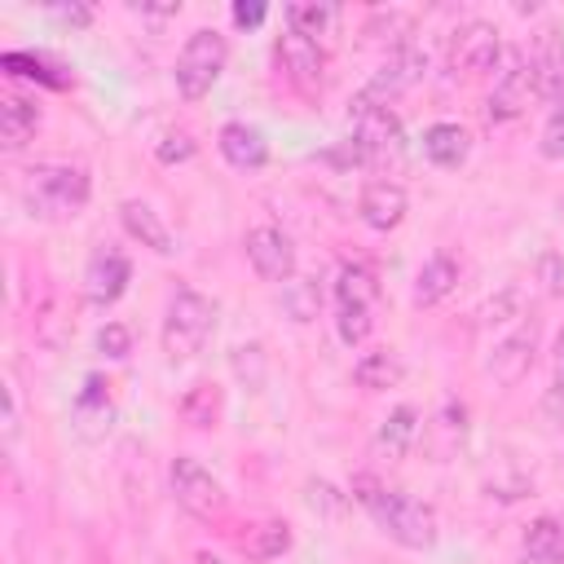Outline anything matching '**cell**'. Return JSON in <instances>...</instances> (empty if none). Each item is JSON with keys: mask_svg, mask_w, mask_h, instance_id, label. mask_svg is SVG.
I'll use <instances>...</instances> for the list:
<instances>
[{"mask_svg": "<svg viewBox=\"0 0 564 564\" xmlns=\"http://www.w3.org/2000/svg\"><path fill=\"white\" fill-rule=\"evenodd\" d=\"M520 546H524V560H533V564H564V520H555V516L529 520Z\"/></svg>", "mask_w": 564, "mask_h": 564, "instance_id": "20", "label": "cell"}, {"mask_svg": "<svg viewBox=\"0 0 564 564\" xmlns=\"http://www.w3.org/2000/svg\"><path fill=\"white\" fill-rule=\"evenodd\" d=\"M13 432H18V397L13 388H4V441H13Z\"/></svg>", "mask_w": 564, "mask_h": 564, "instance_id": "43", "label": "cell"}, {"mask_svg": "<svg viewBox=\"0 0 564 564\" xmlns=\"http://www.w3.org/2000/svg\"><path fill=\"white\" fill-rule=\"evenodd\" d=\"M216 145H220V154H225V163L229 167H242V172H256V167H264L269 163V141H264V132L260 128H251V123H225L220 128V137H216Z\"/></svg>", "mask_w": 564, "mask_h": 564, "instance_id": "15", "label": "cell"}, {"mask_svg": "<svg viewBox=\"0 0 564 564\" xmlns=\"http://www.w3.org/2000/svg\"><path fill=\"white\" fill-rule=\"evenodd\" d=\"M405 379V366L392 348H375V352H361L352 361V383L366 388V392H383V388H397Z\"/></svg>", "mask_w": 564, "mask_h": 564, "instance_id": "19", "label": "cell"}, {"mask_svg": "<svg viewBox=\"0 0 564 564\" xmlns=\"http://www.w3.org/2000/svg\"><path fill=\"white\" fill-rule=\"evenodd\" d=\"M538 278H542V286H546L551 295H560V291H564V260H560L555 251H546V256L538 260Z\"/></svg>", "mask_w": 564, "mask_h": 564, "instance_id": "38", "label": "cell"}, {"mask_svg": "<svg viewBox=\"0 0 564 564\" xmlns=\"http://www.w3.org/2000/svg\"><path fill=\"white\" fill-rule=\"evenodd\" d=\"M502 35L494 22H467L449 44V66L463 75H489L502 66Z\"/></svg>", "mask_w": 564, "mask_h": 564, "instance_id": "8", "label": "cell"}, {"mask_svg": "<svg viewBox=\"0 0 564 564\" xmlns=\"http://www.w3.org/2000/svg\"><path fill=\"white\" fill-rule=\"evenodd\" d=\"M154 159H159V163H185V159H194V137H189V132H167V137L154 145Z\"/></svg>", "mask_w": 564, "mask_h": 564, "instance_id": "36", "label": "cell"}, {"mask_svg": "<svg viewBox=\"0 0 564 564\" xmlns=\"http://www.w3.org/2000/svg\"><path fill=\"white\" fill-rule=\"evenodd\" d=\"M234 22L247 26V31L260 26V22H264V4H260V0H238V4H234Z\"/></svg>", "mask_w": 564, "mask_h": 564, "instance_id": "40", "label": "cell"}, {"mask_svg": "<svg viewBox=\"0 0 564 564\" xmlns=\"http://www.w3.org/2000/svg\"><path fill=\"white\" fill-rule=\"evenodd\" d=\"M529 93H533V57L524 62L520 48H507L502 53V66L494 75V93L485 97V119L489 123H507V119L524 115Z\"/></svg>", "mask_w": 564, "mask_h": 564, "instance_id": "6", "label": "cell"}, {"mask_svg": "<svg viewBox=\"0 0 564 564\" xmlns=\"http://www.w3.org/2000/svg\"><path fill=\"white\" fill-rule=\"evenodd\" d=\"M225 62H229L225 35H220L216 26H198V31L185 40L181 57H176V88H181V97H185V101L207 97L212 84H216L220 70H225Z\"/></svg>", "mask_w": 564, "mask_h": 564, "instance_id": "3", "label": "cell"}, {"mask_svg": "<svg viewBox=\"0 0 564 564\" xmlns=\"http://www.w3.org/2000/svg\"><path fill=\"white\" fill-rule=\"evenodd\" d=\"M97 352H101V357H128V352H132V330H128L123 322H106V326L97 330Z\"/></svg>", "mask_w": 564, "mask_h": 564, "instance_id": "34", "label": "cell"}, {"mask_svg": "<svg viewBox=\"0 0 564 564\" xmlns=\"http://www.w3.org/2000/svg\"><path fill=\"white\" fill-rule=\"evenodd\" d=\"M533 348H538L533 326H524V330H516V335L498 339V344H494V352L485 357V375H489L494 383H502V388L520 383V379L529 375V366H533Z\"/></svg>", "mask_w": 564, "mask_h": 564, "instance_id": "12", "label": "cell"}, {"mask_svg": "<svg viewBox=\"0 0 564 564\" xmlns=\"http://www.w3.org/2000/svg\"><path fill=\"white\" fill-rule=\"evenodd\" d=\"M352 141L366 159H388L401 145V119L388 106H357L352 101Z\"/></svg>", "mask_w": 564, "mask_h": 564, "instance_id": "11", "label": "cell"}, {"mask_svg": "<svg viewBox=\"0 0 564 564\" xmlns=\"http://www.w3.org/2000/svg\"><path fill=\"white\" fill-rule=\"evenodd\" d=\"M35 128H40V106L9 93L0 101V141H4V150H22L35 137Z\"/></svg>", "mask_w": 564, "mask_h": 564, "instance_id": "21", "label": "cell"}, {"mask_svg": "<svg viewBox=\"0 0 564 564\" xmlns=\"http://www.w3.org/2000/svg\"><path fill=\"white\" fill-rule=\"evenodd\" d=\"M352 502H361L370 516H375V524L392 538V542H401V546H410V551H427L432 542H436V533H441V524H436V511L427 507V502H419V498H410V494H401V489H388V485H379L375 476H352Z\"/></svg>", "mask_w": 564, "mask_h": 564, "instance_id": "1", "label": "cell"}, {"mask_svg": "<svg viewBox=\"0 0 564 564\" xmlns=\"http://www.w3.org/2000/svg\"><path fill=\"white\" fill-rule=\"evenodd\" d=\"M238 546H242L247 560H278L282 551H291V529L282 520H260V524H251L242 533Z\"/></svg>", "mask_w": 564, "mask_h": 564, "instance_id": "26", "label": "cell"}, {"mask_svg": "<svg viewBox=\"0 0 564 564\" xmlns=\"http://www.w3.org/2000/svg\"><path fill=\"white\" fill-rule=\"evenodd\" d=\"M335 330L339 339L352 348L375 330V308H357V304H335Z\"/></svg>", "mask_w": 564, "mask_h": 564, "instance_id": "29", "label": "cell"}, {"mask_svg": "<svg viewBox=\"0 0 564 564\" xmlns=\"http://www.w3.org/2000/svg\"><path fill=\"white\" fill-rule=\"evenodd\" d=\"M423 154L436 163V167H458L467 154H471V132L458 128V123H432L423 132Z\"/></svg>", "mask_w": 564, "mask_h": 564, "instance_id": "22", "label": "cell"}, {"mask_svg": "<svg viewBox=\"0 0 564 564\" xmlns=\"http://www.w3.org/2000/svg\"><path fill=\"white\" fill-rule=\"evenodd\" d=\"M375 300H379V278H375V269H370V264H361V260L344 264V269H339V278H335V304L375 308Z\"/></svg>", "mask_w": 564, "mask_h": 564, "instance_id": "23", "label": "cell"}, {"mask_svg": "<svg viewBox=\"0 0 564 564\" xmlns=\"http://www.w3.org/2000/svg\"><path fill=\"white\" fill-rule=\"evenodd\" d=\"M357 212H361V220H366L370 229L388 234V229H397V225L405 220V212H410V198H405V189H401L397 181H370V185L361 189V203H357Z\"/></svg>", "mask_w": 564, "mask_h": 564, "instance_id": "14", "label": "cell"}, {"mask_svg": "<svg viewBox=\"0 0 564 564\" xmlns=\"http://www.w3.org/2000/svg\"><path fill=\"white\" fill-rule=\"evenodd\" d=\"M533 97L564 106V35L542 31L533 48Z\"/></svg>", "mask_w": 564, "mask_h": 564, "instance_id": "13", "label": "cell"}, {"mask_svg": "<svg viewBox=\"0 0 564 564\" xmlns=\"http://www.w3.org/2000/svg\"><path fill=\"white\" fill-rule=\"evenodd\" d=\"M555 375H564V326L555 335Z\"/></svg>", "mask_w": 564, "mask_h": 564, "instance_id": "44", "label": "cell"}, {"mask_svg": "<svg viewBox=\"0 0 564 564\" xmlns=\"http://www.w3.org/2000/svg\"><path fill=\"white\" fill-rule=\"evenodd\" d=\"M167 485H172V498L189 511V516H198V520H212V516H220L225 511V485L198 463V458H189V454H181V458H172V467H167Z\"/></svg>", "mask_w": 564, "mask_h": 564, "instance_id": "5", "label": "cell"}, {"mask_svg": "<svg viewBox=\"0 0 564 564\" xmlns=\"http://www.w3.org/2000/svg\"><path fill=\"white\" fill-rule=\"evenodd\" d=\"M53 18H62L70 26H88L93 22V9L88 4H53Z\"/></svg>", "mask_w": 564, "mask_h": 564, "instance_id": "41", "label": "cell"}, {"mask_svg": "<svg viewBox=\"0 0 564 564\" xmlns=\"http://www.w3.org/2000/svg\"><path fill=\"white\" fill-rule=\"evenodd\" d=\"M304 494H308V507H313L317 516H326V520H339V516L348 511V494H339L330 480H308Z\"/></svg>", "mask_w": 564, "mask_h": 564, "instance_id": "30", "label": "cell"}, {"mask_svg": "<svg viewBox=\"0 0 564 564\" xmlns=\"http://www.w3.org/2000/svg\"><path fill=\"white\" fill-rule=\"evenodd\" d=\"M119 220H123V229H128L141 247H150V251H159V256H172V251H176L172 229L163 225V216H159L150 203H141V198L119 203Z\"/></svg>", "mask_w": 564, "mask_h": 564, "instance_id": "17", "label": "cell"}, {"mask_svg": "<svg viewBox=\"0 0 564 564\" xmlns=\"http://www.w3.org/2000/svg\"><path fill=\"white\" fill-rule=\"evenodd\" d=\"M454 286H458V264H454L449 251H436V256L423 260V269H419V278H414V304H419V308H432V304H441Z\"/></svg>", "mask_w": 564, "mask_h": 564, "instance_id": "18", "label": "cell"}, {"mask_svg": "<svg viewBox=\"0 0 564 564\" xmlns=\"http://www.w3.org/2000/svg\"><path fill=\"white\" fill-rule=\"evenodd\" d=\"M93 185H88V172L84 167H66V163H48V167H35L31 172V185H26V198L40 216L48 220H66L75 212H84Z\"/></svg>", "mask_w": 564, "mask_h": 564, "instance_id": "4", "label": "cell"}, {"mask_svg": "<svg viewBox=\"0 0 564 564\" xmlns=\"http://www.w3.org/2000/svg\"><path fill=\"white\" fill-rule=\"evenodd\" d=\"M128 278H132V264L119 251H97L84 269V291H88L93 304H115L123 295Z\"/></svg>", "mask_w": 564, "mask_h": 564, "instance_id": "16", "label": "cell"}, {"mask_svg": "<svg viewBox=\"0 0 564 564\" xmlns=\"http://www.w3.org/2000/svg\"><path fill=\"white\" fill-rule=\"evenodd\" d=\"M414 436H419V414H414V405H397V410L379 423L375 445H379L388 458H401V454H410Z\"/></svg>", "mask_w": 564, "mask_h": 564, "instance_id": "25", "label": "cell"}, {"mask_svg": "<svg viewBox=\"0 0 564 564\" xmlns=\"http://www.w3.org/2000/svg\"><path fill=\"white\" fill-rule=\"evenodd\" d=\"M88 405H106V383L97 375H88L84 379V392H79V410H88Z\"/></svg>", "mask_w": 564, "mask_h": 564, "instance_id": "42", "label": "cell"}, {"mask_svg": "<svg viewBox=\"0 0 564 564\" xmlns=\"http://www.w3.org/2000/svg\"><path fill=\"white\" fill-rule=\"evenodd\" d=\"M176 410H181V419L189 427H216L220 423V410H225V397H220L216 383H194V388H185V397L176 401Z\"/></svg>", "mask_w": 564, "mask_h": 564, "instance_id": "24", "label": "cell"}, {"mask_svg": "<svg viewBox=\"0 0 564 564\" xmlns=\"http://www.w3.org/2000/svg\"><path fill=\"white\" fill-rule=\"evenodd\" d=\"M423 70H427V57H423L414 44L392 48L388 62H383V66L370 75V84L357 93V106H388L392 97H401L405 88H414V84L423 79Z\"/></svg>", "mask_w": 564, "mask_h": 564, "instance_id": "7", "label": "cell"}, {"mask_svg": "<svg viewBox=\"0 0 564 564\" xmlns=\"http://www.w3.org/2000/svg\"><path fill=\"white\" fill-rule=\"evenodd\" d=\"M538 150H542L546 159H564V106H555V110H551V119H546V128H542V141H538Z\"/></svg>", "mask_w": 564, "mask_h": 564, "instance_id": "37", "label": "cell"}, {"mask_svg": "<svg viewBox=\"0 0 564 564\" xmlns=\"http://www.w3.org/2000/svg\"><path fill=\"white\" fill-rule=\"evenodd\" d=\"M278 62H282L286 79H291L304 97L322 93V79H326V53H322L317 40H308V35H300V31L286 26V35L278 40Z\"/></svg>", "mask_w": 564, "mask_h": 564, "instance_id": "10", "label": "cell"}, {"mask_svg": "<svg viewBox=\"0 0 564 564\" xmlns=\"http://www.w3.org/2000/svg\"><path fill=\"white\" fill-rule=\"evenodd\" d=\"M242 247H247L251 269H256L264 282H291V278H295V247H291V238H286L278 225H256V229H247Z\"/></svg>", "mask_w": 564, "mask_h": 564, "instance_id": "9", "label": "cell"}, {"mask_svg": "<svg viewBox=\"0 0 564 564\" xmlns=\"http://www.w3.org/2000/svg\"><path fill=\"white\" fill-rule=\"evenodd\" d=\"M542 410H546L555 423H564V375H555L551 388L542 392Z\"/></svg>", "mask_w": 564, "mask_h": 564, "instance_id": "39", "label": "cell"}, {"mask_svg": "<svg viewBox=\"0 0 564 564\" xmlns=\"http://www.w3.org/2000/svg\"><path fill=\"white\" fill-rule=\"evenodd\" d=\"M234 370H238V379L260 388L264 383V352H260V344H238L234 348Z\"/></svg>", "mask_w": 564, "mask_h": 564, "instance_id": "33", "label": "cell"}, {"mask_svg": "<svg viewBox=\"0 0 564 564\" xmlns=\"http://www.w3.org/2000/svg\"><path fill=\"white\" fill-rule=\"evenodd\" d=\"M335 18H339V9H330V4H317V0H300V4H286V22H291V31L308 35V40H322V35H330Z\"/></svg>", "mask_w": 564, "mask_h": 564, "instance_id": "27", "label": "cell"}, {"mask_svg": "<svg viewBox=\"0 0 564 564\" xmlns=\"http://www.w3.org/2000/svg\"><path fill=\"white\" fill-rule=\"evenodd\" d=\"M520 313V295L516 291H502V295H494L485 308H480V326L489 330V326H502V322H511Z\"/></svg>", "mask_w": 564, "mask_h": 564, "instance_id": "35", "label": "cell"}, {"mask_svg": "<svg viewBox=\"0 0 564 564\" xmlns=\"http://www.w3.org/2000/svg\"><path fill=\"white\" fill-rule=\"evenodd\" d=\"M216 330V300L198 295L194 286H176L172 291V304H167V317H163V348L167 357H194L207 335Z\"/></svg>", "mask_w": 564, "mask_h": 564, "instance_id": "2", "label": "cell"}, {"mask_svg": "<svg viewBox=\"0 0 564 564\" xmlns=\"http://www.w3.org/2000/svg\"><path fill=\"white\" fill-rule=\"evenodd\" d=\"M388 31V44L392 48H405V35H410V13H375L370 22H366V35H383Z\"/></svg>", "mask_w": 564, "mask_h": 564, "instance_id": "32", "label": "cell"}, {"mask_svg": "<svg viewBox=\"0 0 564 564\" xmlns=\"http://www.w3.org/2000/svg\"><path fill=\"white\" fill-rule=\"evenodd\" d=\"M317 308H322V291H317L313 278H291V282H282V313H286L291 322H313Z\"/></svg>", "mask_w": 564, "mask_h": 564, "instance_id": "28", "label": "cell"}, {"mask_svg": "<svg viewBox=\"0 0 564 564\" xmlns=\"http://www.w3.org/2000/svg\"><path fill=\"white\" fill-rule=\"evenodd\" d=\"M0 66H4V70H13V75L44 79L48 88H62V84H66L62 75H53V70H48V62H44V57H31V53H4V57H0Z\"/></svg>", "mask_w": 564, "mask_h": 564, "instance_id": "31", "label": "cell"}]
</instances>
